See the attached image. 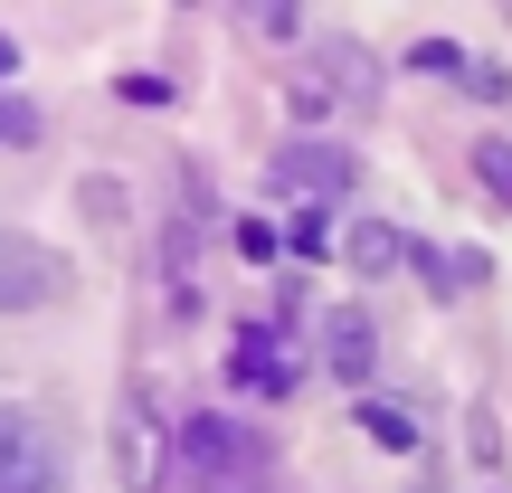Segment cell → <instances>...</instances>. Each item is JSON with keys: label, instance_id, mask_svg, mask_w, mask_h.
Listing matches in <instances>:
<instances>
[{"label": "cell", "instance_id": "6da1fadb", "mask_svg": "<svg viewBox=\"0 0 512 493\" xmlns=\"http://www.w3.org/2000/svg\"><path fill=\"white\" fill-rule=\"evenodd\" d=\"M181 465H190V484H209V493H256L266 484V446H256L238 418H190L181 427Z\"/></svg>", "mask_w": 512, "mask_h": 493}, {"label": "cell", "instance_id": "7a4b0ae2", "mask_svg": "<svg viewBox=\"0 0 512 493\" xmlns=\"http://www.w3.org/2000/svg\"><path fill=\"white\" fill-rule=\"evenodd\" d=\"M67 294H76L67 256L19 238V228H0V313H38V304H67Z\"/></svg>", "mask_w": 512, "mask_h": 493}, {"label": "cell", "instance_id": "3957f363", "mask_svg": "<svg viewBox=\"0 0 512 493\" xmlns=\"http://www.w3.org/2000/svg\"><path fill=\"white\" fill-rule=\"evenodd\" d=\"M67 465H57V437L29 418V408H0V493H57Z\"/></svg>", "mask_w": 512, "mask_h": 493}, {"label": "cell", "instance_id": "277c9868", "mask_svg": "<svg viewBox=\"0 0 512 493\" xmlns=\"http://www.w3.org/2000/svg\"><path fill=\"white\" fill-rule=\"evenodd\" d=\"M228 380L256 389V399H285V389H294V351H285V332H238V351H228Z\"/></svg>", "mask_w": 512, "mask_h": 493}, {"label": "cell", "instance_id": "5b68a950", "mask_svg": "<svg viewBox=\"0 0 512 493\" xmlns=\"http://www.w3.org/2000/svg\"><path fill=\"white\" fill-rule=\"evenodd\" d=\"M275 190H285V200H342V190H351V162H342V152H323V143H294L285 162H275Z\"/></svg>", "mask_w": 512, "mask_h": 493}, {"label": "cell", "instance_id": "8992f818", "mask_svg": "<svg viewBox=\"0 0 512 493\" xmlns=\"http://www.w3.org/2000/svg\"><path fill=\"white\" fill-rule=\"evenodd\" d=\"M124 484H133V493L162 484V437H152V408H143V399H124Z\"/></svg>", "mask_w": 512, "mask_h": 493}, {"label": "cell", "instance_id": "52a82bcc", "mask_svg": "<svg viewBox=\"0 0 512 493\" xmlns=\"http://www.w3.org/2000/svg\"><path fill=\"white\" fill-rule=\"evenodd\" d=\"M418 67H446V76H456L465 95H494V105H503V86H512L503 67H484V57H465L456 38H427V48H418Z\"/></svg>", "mask_w": 512, "mask_h": 493}, {"label": "cell", "instance_id": "ba28073f", "mask_svg": "<svg viewBox=\"0 0 512 493\" xmlns=\"http://www.w3.org/2000/svg\"><path fill=\"white\" fill-rule=\"evenodd\" d=\"M332 370H342V380H370V323H361V313L332 323Z\"/></svg>", "mask_w": 512, "mask_h": 493}, {"label": "cell", "instance_id": "9c48e42d", "mask_svg": "<svg viewBox=\"0 0 512 493\" xmlns=\"http://www.w3.org/2000/svg\"><path fill=\"white\" fill-rule=\"evenodd\" d=\"M38 143V105L29 95H0V152H29Z\"/></svg>", "mask_w": 512, "mask_h": 493}, {"label": "cell", "instance_id": "30bf717a", "mask_svg": "<svg viewBox=\"0 0 512 493\" xmlns=\"http://www.w3.org/2000/svg\"><path fill=\"white\" fill-rule=\"evenodd\" d=\"M351 256H361V266L380 275V266H399V238H389L380 219H361V228H351Z\"/></svg>", "mask_w": 512, "mask_h": 493}, {"label": "cell", "instance_id": "8fae6325", "mask_svg": "<svg viewBox=\"0 0 512 493\" xmlns=\"http://www.w3.org/2000/svg\"><path fill=\"white\" fill-rule=\"evenodd\" d=\"M475 171H484L494 200H512V143H475Z\"/></svg>", "mask_w": 512, "mask_h": 493}, {"label": "cell", "instance_id": "7c38bea8", "mask_svg": "<svg viewBox=\"0 0 512 493\" xmlns=\"http://www.w3.org/2000/svg\"><path fill=\"white\" fill-rule=\"evenodd\" d=\"M370 437H389V446H418V427H408L399 408H370Z\"/></svg>", "mask_w": 512, "mask_h": 493}, {"label": "cell", "instance_id": "4fadbf2b", "mask_svg": "<svg viewBox=\"0 0 512 493\" xmlns=\"http://www.w3.org/2000/svg\"><path fill=\"white\" fill-rule=\"evenodd\" d=\"M0 76H10V38H0Z\"/></svg>", "mask_w": 512, "mask_h": 493}]
</instances>
